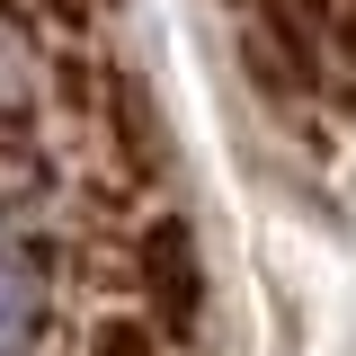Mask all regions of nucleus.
Masks as SVG:
<instances>
[{
    "mask_svg": "<svg viewBox=\"0 0 356 356\" xmlns=\"http://www.w3.org/2000/svg\"><path fill=\"white\" fill-rule=\"evenodd\" d=\"M36 330H44V276H36V259L0 250V356H18Z\"/></svg>",
    "mask_w": 356,
    "mask_h": 356,
    "instance_id": "obj_3",
    "label": "nucleus"
},
{
    "mask_svg": "<svg viewBox=\"0 0 356 356\" xmlns=\"http://www.w3.org/2000/svg\"><path fill=\"white\" fill-rule=\"evenodd\" d=\"M36 9H44V18H54V27H72V36H81V27H89V0H36Z\"/></svg>",
    "mask_w": 356,
    "mask_h": 356,
    "instance_id": "obj_4",
    "label": "nucleus"
},
{
    "mask_svg": "<svg viewBox=\"0 0 356 356\" xmlns=\"http://www.w3.org/2000/svg\"><path fill=\"white\" fill-rule=\"evenodd\" d=\"M98 107H107V125H116V143H125V161H134V170H170V125H161L152 89L134 81V72H107Z\"/></svg>",
    "mask_w": 356,
    "mask_h": 356,
    "instance_id": "obj_2",
    "label": "nucleus"
},
{
    "mask_svg": "<svg viewBox=\"0 0 356 356\" xmlns=\"http://www.w3.org/2000/svg\"><path fill=\"white\" fill-rule=\"evenodd\" d=\"M107 356H161V348H152V339H134V330H116V339H107Z\"/></svg>",
    "mask_w": 356,
    "mask_h": 356,
    "instance_id": "obj_5",
    "label": "nucleus"
},
{
    "mask_svg": "<svg viewBox=\"0 0 356 356\" xmlns=\"http://www.w3.org/2000/svg\"><path fill=\"white\" fill-rule=\"evenodd\" d=\"M143 294H152L161 339H196L205 330V259H196V232L178 214H161L143 232Z\"/></svg>",
    "mask_w": 356,
    "mask_h": 356,
    "instance_id": "obj_1",
    "label": "nucleus"
}]
</instances>
